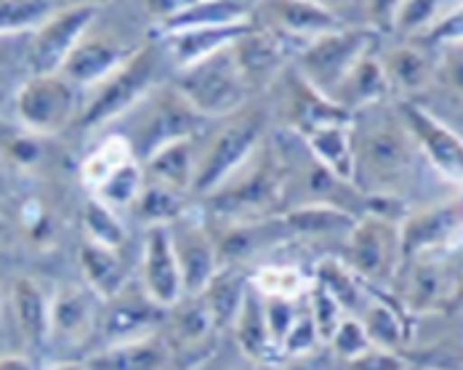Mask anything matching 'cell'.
Returning a JSON list of instances; mask_svg holds the SVG:
<instances>
[{"label": "cell", "mask_w": 463, "mask_h": 370, "mask_svg": "<svg viewBox=\"0 0 463 370\" xmlns=\"http://www.w3.org/2000/svg\"><path fill=\"white\" fill-rule=\"evenodd\" d=\"M352 152L357 192L381 200L402 203L416 185L420 166H429L408 128L400 104H373L352 115Z\"/></svg>", "instance_id": "1"}, {"label": "cell", "mask_w": 463, "mask_h": 370, "mask_svg": "<svg viewBox=\"0 0 463 370\" xmlns=\"http://www.w3.org/2000/svg\"><path fill=\"white\" fill-rule=\"evenodd\" d=\"M288 192V171L278 149L264 141L230 179L203 197V213L219 219L222 227L250 224L279 216Z\"/></svg>", "instance_id": "2"}, {"label": "cell", "mask_w": 463, "mask_h": 370, "mask_svg": "<svg viewBox=\"0 0 463 370\" xmlns=\"http://www.w3.org/2000/svg\"><path fill=\"white\" fill-rule=\"evenodd\" d=\"M267 123H269L267 109L256 107L250 101L240 112L222 118V126L216 131H211V134L203 131L192 197H205L216 186L224 185L232 174L267 141Z\"/></svg>", "instance_id": "3"}, {"label": "cell", "mask_w": 463, "mask_h": 370, "mask_svg": "<svg viewBox=\"0 0 463 370\" xmlns=\"http://www.w3.org/2000/svg\"><path fill=\"white\" fill-rule=\"evenodd\" d=\"M120 120L128 123L126 131H115L128 141L137 163H144L157 149L176 144V141L200 137L211 120L200 118L174 83H160L141 99L139 104L123 115Z\"/></svg>", "instance_id": "4"}, {"label": "cell", "mask_w": 463, "mask_h": 370, "mask_svg": "<svg viewBox=\"0 0 463 370\" xmlns=\"http://www.w3.org/2000/svg\"><path fill=\"white\" fill-rule=\"evenodd\" d=\"M163 62H168V56L160 41L152 38L134 59H128L120 70H115L101 83L83 93V107L75 126H80L83 131H93L128 115L146 93L160 86L157 75Z\"/></svg>", "instance_id": "5"}, {"label": "cell", "mask_w": 463, "mask_h": 370, "mask_svg": "<svg viewBox=\"0 0 463 370\" xmlns=\"http://www.w3.org/2000/svg\"><path fill=\"white\" fill-rule=\"evenodd\" d=\"M186 104L205 120H222L250 104L253 91L248 89L234 51L224 48L192 67H184L171 81Z\"/></svg>", "instance_id": "6"}, {"label": "cell", "mask_w": 463, "mask_h": 370, "mask_svg": "<svg viewBox=\"0 0 463 370\" xmlns=\"http://www.w3.org/2000/svg\"><path fill=\"white\" fill-rule=\"evenodd\" d=\"M338 259L371 290L392 288L405 264L400 222L365 211L344 237Z\"/></svg>", "instance_id": "7"}, {"label": "cell", "mask_w": 463, "mask_h": 370, "mask_svg": "<svg viewBox=\"0 0 463 370\" xmlns=\"http://www.w3.org/2000/svg\"><path fill=\"white\" fill-rule=\"evenodd\" d=\"M461 278L463 261H456L453 251L405 259L400 275L394 280L400 309L416 318H434L458 309Z\"/></svg>", "instance_id": "8"}, {"label": "cell", "mask_w": 463, "mask_h": 370, "mask_svg": "<svg viewBox=\"0 0 463 370\" xmlns=\"http://www.w3.org/2000/svg\"><path fill=\"white\" fill-rule=\"evenodd\" d=\"M375 30L368 27H341L323 38L307 43L296 53V75L315 91L330 99L335 86L349 75V70L375 51Z\"/></svg>", "instance_id": "9"}, {"label": "cell", "mask_w": 463, "mask_h": 370, "mask_svg": "<svg viewBox=\"0 0 463 370\" xmlns=\"http://www.w3.org/2000/svg\"><path fill=\"white\" fill-rule=\"evenodd\" d=\"M149 41L152 38L141 41V35L131 33L128 27L118 30V27L101 24V8H99V16L93 19L86 35L78 41V46L72 48V53L67 56V62L59 72L72 86H78L86 93L96 83H101L107 75L120 70L128 59H134Z\"/></svg>", "instance_id": "10"}, {"label": "cell", "mask_w": 463, "mask_h": 370, "mask_svg": "<svg viewBox=\"0 0 463 370\" xmlns=\"http://www.w3.org/2000/svg\"><path fill=\"white\" fill-rule=\"evenodd\" d=\"M83 107V91L72 86L61 72L33 75L14 99L19 126L33 137L59 134L75 126Z\"/></svg>", "instance_id": "11"}, {"label": "cell", "mask_w": 463, "mask_h": 370, "mask_svg": "<svg viewBox=\"0 0 463 370\" xmlns=\"http://www.w3.org/2000/svg\"><path fill=\"white\" fill-rule=\"evenodd\" d=\"M405 259L456 251L463 242V192L405 211L400 222Z\"/></svg>", "instance_id": "12"}, {"label": "cell", "mask_w": 463, "mask_h": 370, "mask_svg": "<svg viewBox=\"0 0 463 370\" xmlns=\"http://www.w3.org/2000/svg\"><path fill=\"white\" fill-rule=\"evenodd\" d=\"M101 5L93 3H75V5H56V11L46 22L30 33V72L33 75H53L64 67L67 56L86 30L99 16Z\"/></svg>", "instance_id": "13"}, {"label": "cell", "mask_w": 463, "mask_h": 370, "mask_svg": "<svg viewBox=\"0 0 463 370\" xmlns=\"http://www.w3.org/2000/svg\"><path fill=\"white\" fill-rule=\"evenodd\" d=\"M168 234H171V245L179 261L184 296H200L222 270L216 240H213V232L208 230V219L203 208H200V216H194V211L186 208L174 224H168Z\"/></svg>", "instance_id": "14"}, {"label": "cell", "mask_w": 463, "mask_h": 370, "mask_svg": "<svg viewBox=\"0 0 463 370\" xmlns=\"http://www.w3.org/2000/svg\"><path fill=\"white\" fill-rule=\"evenodd\" d=\"M165 320V309H160L137 282H128L123 290H118L112 299L101 301L96 333L101 346L109 344H126L146 338L152 333H160V325Z\"/></svg>", "instance_id": "15"}, {"label": "cell", "mask_w": 463, "mask_h": 370, "mask_svg": "<svg viewBox=\"0 0 463 370\" xmlns=\"http://www.w3.org/2000/svg\"><path fill=\"white\" fill-rule=\"evenodd\" d=\"M168 327L163 333L168 349H171V363H182L179 368H197L203 365L213 349H216V333L219 327L213 323L211 312L200 301V296H184L176 307L165 312Z\"/></svg>", "instance_id": "16"}, {"label": "cell", "mask_w": 463, "mask_h": 370, "mask_svg": "<svg viewBox=\"0 0 463 370\" xmlns=\"http://www.w3.org/2000/svg\"><path fill=\"white\" fill-rule=\"evenodd\" d=\"M253 19L279 35L285 43L296 48V53L307 43L323 38L327 33H335L341 27H346L335 8L325 5V3H269V5H256Z\"/></svg>", "instance_id": "17"}, {"label": "cell", "mask_w": 463, "mask_h": 370, "mask_svg": "<svg viewBox=\"0 0 463 370\" xmlns=\"http://www.w3.org/2000/svg\"><path fill=\"white\" fill-rule=\"evenodd\" d=\"M397 104H400V112H402L408 128L416 137L423 160L431 166V171L439 174L448 185H456L463 189L461 137L453 128H448L445 123H439L434 115H429L423 107L413 104V101H397Z\"/></svg>", "instance_id": "18"}, {"label": "cell", "mask_w": 463, "mask_h": 370, "mask_svg": "<svg viewBox=\"0 0 463 370\" xmlns=\"http://www.w3.org/2000/svg\"><path fill=\"white\" fill-rule=\"evenodd\" d=\"M141 290L160 307L171 309L184 299V282L179 272V261L171 245L168 227H146L141 240L139 259Z\"/></svg>", "instance_id": "19"}, {"label": "cell", "mask_w": 463, "mask_h": 370, "mask_svg": "<svg viewBox=\"0 0 463 370\" xmlns=\"http://www.w3.org/2000/svg\"><path fill=\"white\" fill-rule=\"evenodd\" d=\"M413 104L423 107L463 139V43L434 48L431 83Z\"/></svg>", "instance_id": "20"}, {"label": "cell", "mask_w": 463, "mask_h": 370, "mask_svg": "<svg viewBox=\"0 0 463 370\" xmlns=\"http://www.w3.org/2000/svg\"><path fill=\"white\" fill-rule=\"evenodd\" d=\"M232 51H234V59L240 64V72L248 89L253 93L269 89L285 72V62L296 59V48L285 43L272 30L261 27L256 19L250 30L240 35V41L232 46Z\"/></svg>", "instance_id": "21"}, {"label": "cell", "mask_w": 463, "mask_h": 370, "mask_svg": "<svg viewBox=\"0 0 463 370\" xmlns=\"http://www.w3.org/2000/svg\"><path fill=\"white\" fill-rule=\"evenodd\" d=\"M101 299L86 285H59L51 293V333L48 344L80 346L96 333Z\"/></svg>", "instance_id": "22"}, {"label": "cell", "mask_w": 463, "mask_h": 370, "mask_svg": "<svg viewBox=\"0 0 463 370\" xmlns=\"http://www.w3.org/2000/svg\"><path fill=\"white\" fill-rule=\"evenodd\" d=\"M389 93L397 101H418L434 75V51L418 41H402L397 46L378 51Z\"/></svg>", "instance_id": "23"}, {"label": "cell", "mask_w": 463, "mask_h": 370, "mask_svg": "<svg viewBox=\"0 0 463 370\" xmlns=\"http://www.w3.org/2000/svg\"><path fill=\"white\" fill-rule=\"evenodd\" d=\"M80 365L86 370H168L174 363L160 330L137 341L99 346L80 360Z\"/></svg>", "instance_id": "24"}, {"label": "cell", "mask_w": 463, "mask_h": 370, "mask_svg": "<svg viewBox=\"0 0 463 370\" xmlns=\"http://www.w3.org/2000/svg\"><path fill=\"white\" fill-rule=\"evenodd\" d=\"M11 320L16 325L22 341L30 349L48 346L51 333V296L33 278H16L8 293Z\"/></svg>", "instance_id": "25"}, {"label": "cell", "mask_w": 463, "mask_h": 370, "mask_svg": "<svg viewBox=\"0 0 463 370\" xmlns=\"http://www.w3.org/2000/svg\"><path fill=\"white\" fill-rule=\"evenodd\" d=\"M250 24H240V27H194V30L160 35L155 41H160V46L165 51L171 67L179 72V70L192 67V64H197V62L224 51V48L234 46L240 41V35L245 30H250Z\"/></svg>", "instance_id": "26"}, {"label": "cell", "mask_w": 463, "mask_h": 370, "mask_svg": "<svg viewBox=\"0 0 463 370\" xmlns=\"http://www.w3.org/2000/svg\"><path fill=\"white\" fill-rule=\"evenodd\" d=\"M232 333H234L240 352L253 365H278L279 363V352L272 341L267 315H264V299L253 288H248V293L232 320Z\"/></svg>", "instance_id": "27"}, {"label": "cell", "mask_w": 463, "mask_h": 370, "mask_svg": "<svg viewBox=\"0 0 463 370\" xmlns=\"http://www.w3.org/2000/svg\"><path fill=\"white\" fill-rule=\"evenodd\" d=\"M389 99H392V93H389V83H386L378 51L365 53L349 70V75L335 86V91L330 93V101L335 107H341L344 112H349V115H354L360 109H368L373 104L389 101Z\"/></svg>", "instance_id": "28"}, {"label": "cell", "mask_w": 463, "mask_h": 370, "mask_svg": "<svg viewBox=\"0 0 463 370\" xmlns=\"http://www.w3.org/2000/svg\"><path fill=\"white\" fill-rule=\"evenodd\" d=\"M357 320L363 325L371 346L375 349L402 355L408 349V344L413 341V327L405 320V312L400 307H394L392 301H386L378 290H373L368 296V301L357 312Z\"/></svg>", "instance_id": "29"}, {"label": "cell", "mask_w": 463, "mask_h": 370, "mask_svg": "<svg viewBox=\"0 0 463 370\" xmlns=\"http://www.w3.org/2000/svg\"><path fill=\"white\" fill-rule=\"evenodd\" d=\"M200 137L168 144V147L157 149L152 157H146L141 163L144 179L168 186V189H176L182 194H192L194 174H197V155H200Z\"/></svg>", "instance_id": "30"}, {"label": "cell", "mask_w": 463, "mask_h": 370, "mask_svg": "<svg viewBox=\"0 0 463 370\" xmlns=\"http://www.w3.org/2000/svg\"><path fill=\"white\" fill-rule=\"evenodd\" d=\"M307 152L330 171L335 179L349 182L354 176V152H352V118L349 120H333L320 128L309 131L304 137Z\"/></svg>", "instance_id": "31"}, {"label": "cell", "mask_w": 463, "mask_h": 370, "mask_svg": "<svg viewBox=\"0 0 463 370\" xmlns=\"http://www.w3.org/2000/svg\"><path fill=\"white\" fill-rule=\"evenodd\" d=\"M78 267H80V275L86 280V288L93 290L101 301L112 299L118 290H123L131 282L123 253L104 248V245H96L86 237L78 248Z\"/></svg>", "instance_id": "32"}, {"label": "cell", "mask_w": 463, "mask_h": 370, "mask_svg": "<svg viewBox=\"0 0 463 370\" xmlns=\"http://www.w3.org/2000/svg\"><path fill=\"white\" fill-rule=\"evenodd\" d=\"M357 216L330 208V205H296L282 213V224L288 240H327V237H346L354 227Z\"/></svg>", "instance_id": "33"}, {"label": "cell", "mask_w": 463, "mask_h": 370, "mask_svg": "<svg viewBox=\"0 0 463 370\" xmlns=\"http://www.w3.org/2000/svg\"><path fill=\"white\" fill-rule=\"evenodd\" d=\"M250 288V275H245L242 267H232V264H224L216 278L208 282V288L200 293V301L205 304V309L211 312L216 327H232V320L245 299Z\"/></svg>", "instance_id": "34"}, {"label": "cell", "mask_w": 463, "mask_h": 370, "mask_svg": "<svg viewBox=\"0 0 463 370\" xmlns=\"http://www.w3.org/2000/svg\"><path fill=\"white\" fill-rule=\"evenodd\" d=\"M315 285H320L327 296L335 299V304L349 315L357 318V312L363 309V304L368 301L373 290L354 278V272L338 259V256H325L315 264Z\"/></svg>", "instance_id": "35"}, {"label": "cell", "mask_w": 463, "mask_h": 370, "mask_svg": "<svg viewBox=\"0 0 463 370\" xmlns=\"http://www.w3.org/2000/svg\"><path fill=\"white\" fill-rule=\"evenodd\" d=\"M137 157H134L128 141L123 139L120 134H107L93 147L91 155L80 163V182L93 194L112 174H118L123 166H128Z\"/></svg>", "instance_id": "36"}, {"label": "cell", "mask_w": 463, "mask_h": 370, "mask_svg": "<svg viewBox=\"0 0 463 370\" xmlns=\"http://www.w3.org/2000/svg\"><path fill=\"white\" fill-rule=\"evenodd\" d=\"M250 288L264 299L304 301L312 290V278L293 264H261L250 275Z\"/></svg>", "instance_id": "37"}, {"label": "cell", "mask_w": 463, "mask_h": 370, "mask_svg": "<svg viewBox=\"0 0 463 370\" xmlns=\"http://www.w3.org/2000/svg\"><path fill=\"white\" fill-rule=\"evenodd\" d=\"M186 197L189 194H182L176 189H168V186L144 179V186H141V194L137 205H134V211L144 222V230L146 227H168L189 208Z\"/></svg>", "instance_id": "38"}, {"label": "cell", "mask_w": 463, "mask_h": 370, "mask_svg": "<svg viewBox=\"0 0 463 370\" xmlns=\"http://www.w3.org/2000/svg\"><path fill=\"white\" fill-rule=\"evenodd\" d=\"M30 78V35L0 38V104L14 101Z\"/></svg>", "instance_id": "39"}, {"label": "cell", "mask_w": 463, "mask_h": 370, "mask_svg": "<svg viewBox=\"0 0 463 370\" xmlns=\"http://www.w3.org/2000/svg\"><path fill=\"white\" fill-rule=\"evenodd\" d=\"M56 11L46 0H0V38L30 35Z\"/></svg>", "instance_id": "40"}, {"label": "cell", "mask_w": 463, "mask_h": 370, "mask_svg": "<svg viewBox=\"0 0 463 370\" xmlns=\"http://www.w3.org/2000/svg\"><path fill=\"white\" fill-rule=\"evenodd\" d=\"M83 232H86V240L104 245V248H112V251H120L128 240V232H126L120 213H115L96 197H89L83 205Z\"/></svg>", "instance_id": "41"}, {"label": "cell", "mask_w": 463, "mask_h": 370, "mask_svg": "<svg viewBox=\"0 0 463 370\" xmlns=\"http://www.w3.org/2000/svg\"><path fill=\"white\" fill-rule=\"evenodd\" d=\"M141 186H144V168H141V163L134 160V163L123 166L118 174H112L104 185L93 192L91 197L104 203L107 208H112L115 213H120V211H128V208L137 205Z\"/></svg>", "instance_id": "42"}, {"label": "cell", "mask_w": 463, "mask_h": 370, "mask_svg": "<svg viewBox=\"0 0 463 370\" xmlns=\"http://www.w3.org/2000/svg\"><path fill=\"white\" fill-rule=\"evenodd\" d=\"M445 8L448 5L442 3H392L389 24L405 41H420L445 14Z\"/></svg>", "instance_id": "43"}, {"label": "cell", "mask_w": 463, "mask_h": 370, "mask_svg": "<svg viewBox=\"0 0 463 370\" xmlns=\"http://www.w3.org/2000/svg\"><path fill=\"white\" fill-rule=\"evenodd\" d=\"M325 349L330 352V357L335 363H346V360H354L363 352H368L371 341H368V336H365L357 318H344L341 325L335 327V333L330 336V341L325 344Z\"/></svg>", "instance_id": "44"}, {"label": "cell", "mask_w": 463, "mask_h": 370, "mask_svg": "<svg viewBox=\"0 0 463 370\" xmlns=\"http://www.w3.org/2000/svg\"><path fill=\"white\" fill-rule=\"evenodd\" d=\"M307 312H309L312 323L317 327V336H320L323 346L330 341V336L335 333V327L341 325V320L349 318V315L335 304L333 296H327L320 285H315V280H312V290H309V296H307Z\"/></svg>", "instance_id": "45"}, {"label": "cell", "mask_w": 463, "mask_h": 370, "mask_svg": "<svg viewBox=\"0 0 463 370\" xmlns=\"http://www.w3.org/2000/svg\"><path fill=\"white\" fill-rule=\"evenodd\" d=\"M426 48H442L453 46V43H463V3L461 5H448L445 14L434 22V27L418 41Z\"/></svg>", "instance_id": "46"}, {"label": "cell", "mask_w": 463, "mask_h": 370, "mask_svg": "<svg viewBox=\"0 0 463 370\" xmlns=\"http://www.w3.org/2000/svg\"><path fill=\"white\" fill-rule=\"evenodd\" d=\"M264 299V296H261ZM304 309V301H285V299H264V315H267V325H269V333H272V341L275 346H282L285 336L290 333L293 323L298 320Z\"/></svg>", "instance_id": "47"}, {"label": "cell", "mask_w": 463, "mask_h": 370, "mask_svg": "<svg viewBox=\"0 0 463 370\" xmlns=\"http://www.w3.org/2000/svg\"><path fill=\"white\" fill-rule=\"evenodd\" d=\"M341 370H405L408 363L402 355L397 352H386V349H375L371 346L368 352H363L360 357L354 360H346V363H338Z\"/></svg>", "instance_id": "48"}, {"label": "cell", "mask_w": 463, "mask_h": 370, "mask_svg": "<svg viewBox=\"0 0 463 370\" xmlns=\"http://www.w3.org/2000/svg\"><path fill=\"white\" fill-rule=\"evenodd\" d=\"M330 352L320 349V352H312V355H304V357H285L279 360L275 370H330Z\"/></svg>", "instance_id": "49"}, {"label": "cell", "mask_w": 463, "mask_h": 370, "mask_svg": "<svg viewBox=\"0 0 463 370\" xmlns=\"http://www.w3.org/2000/svg\"><path fill=\"white\" fill-rule=\"evenodd\" d=\"M0 370H35L33 363L22 355H0Z\"/></svg>", "instance_id": "50"}, {"label": "cell", "mask_w": 463, "mask_h": 370, "mask_svg": "<svg viewBox=\"0 0 463 370\" xmlns=\"http://www.w3.org/2000/svg\"><path fill=\"white\" fill-rule=\"evenodd\" d=\"M51 370H86L80 363H59V365H53Z\"/></svg>", "instance_id": "51"}, {"label": "cell", "mask_w": 463, "mask_h": 370, "mask_svg": "<svg viewBox=\"0 0 463 370\" xmlns=\"http://www.w3.org/2000/svg\"><path fill=\"white\" fill-rule=\"evenodd\" d=\"M5 192H8V185H5V176L0 174V203L5 200Z\"/></svg>", "instance_id": "52"}, {"label": "cell", "mask_w": 463, "mask_h": 370, "mask_svg": "<svg viewBox=\"0 0 463 370\" xmlns=\"http://www.w3.org/2000/svg\"><path fill=\"white\" fill-rule=\"evenodd\" d=\"M5 240V224H3V219H0V242Z\"/></svg>", "instance_id": "53"}, {"label": "cell", "mask_w": 463, "mask_h": 370, "mask_svg": "<svg viewBox=\"0 0 463 370\" xmlns=\"http://www.w3.org/2000/svg\"><path fill=\"white\" fill-rule=\"evenodd\" d=\"M458 309H463V278H461V299H458Z\"/></svg>", "instance_id": "54"}, {"label": "cell", "mask_w": 463, "mask_h": 370, "mask_svg": "<svg viewBox=\"0 0 463 370\" xmlns=\"http://www.w3.org/2000/svg\"><path fill=\"white\" fill-rule=\"evenodd\" d=\"M0 330H3V301H0Z\"/></svg>", "instance_id": "55"}, {"label": "cell", "mask_w": 463, "mask_h": 370, "mask_svg": "<svg viewBox=\"0 0 463 370\" xmlns=\"http://www.w3.org/2000/svg\"><path fill=\"white\" fill-rule=\"evenodd\" d=\"M458 318H461V323H458V327H461V333H463V309H458Z\"/></svg>", "instance_id": "56"}, {"label": "cell", "mask_w": 463, "mask_h": 370, "mask_svg": "<svg viewBox=\"0 0 463 370\" xmlns=\"http://www.w3.org/2000/svg\"><path fill=\"white\" fill-rule=\"evenodd\" d=\"M405 370H426V368H413V365H408V368Z\"/></svg>", "instance_id": "57"}]
</instances>
